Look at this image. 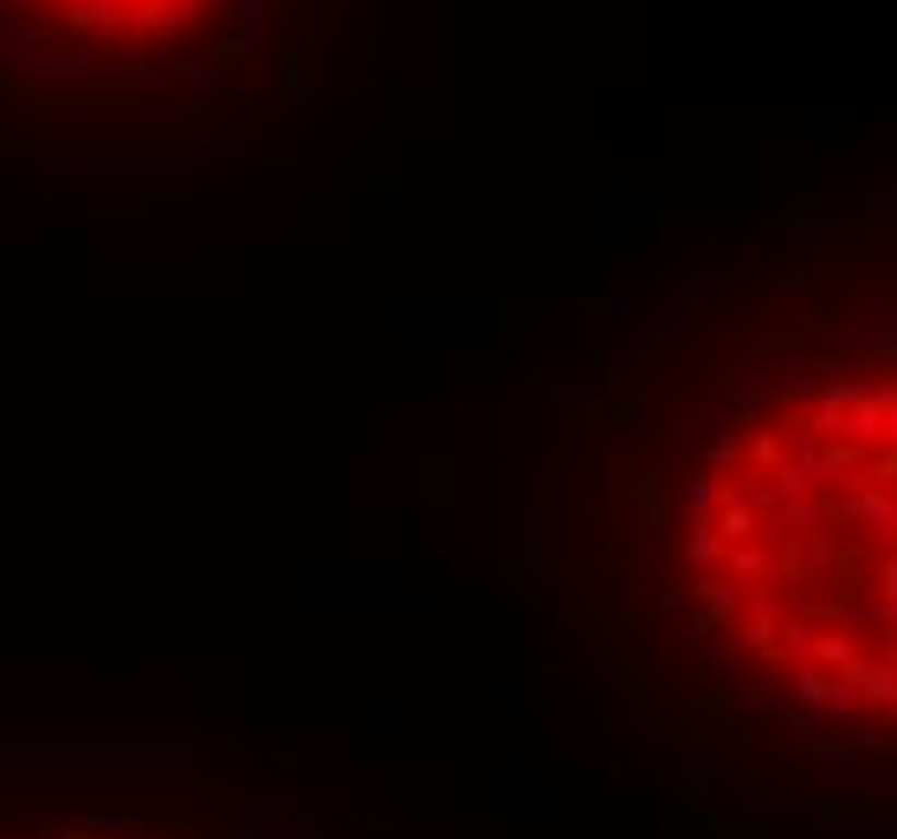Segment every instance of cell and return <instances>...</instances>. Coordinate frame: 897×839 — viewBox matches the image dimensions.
<instances>
[{"mask_svg": "<svg viewBox=\"0 0 897 839\" xmlns=\"http://www.w3.org/2000/svg\"><path fill=\"white\" fill-rule=\"evenodd\" d=\"M697 568L807 692L897 704V381L781 401L730 439L697 504Z\"/></svg>", "mask_w": 897, "mask_h": 839, "instance_id": "cell-1", "label": "cell"}, {"mask_svg": "<svg viewBox=\"0 0 897 839\" xmlns=\"http://www.w3.org/2000/svg\"><path fill=\"white\" fill-rule=\"evenodd\" d=\"M39 26L66 33L97 52H142V46H175L194 26H208L220 0H13Z\"/></svg>", "mask_w": 897, "mask_h": 839, "instance_id": "cell-2", "label": "cell"}]
</instances>
